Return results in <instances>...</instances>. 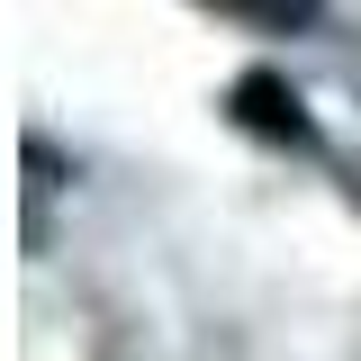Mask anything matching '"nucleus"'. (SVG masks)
Segmentation results:
<instances>
[{"instance_id":"1","label":"nucleus","mask_w":361,"mask_h":361,"mask_svg":"<svg viewBox=\"0 0 361 361\" xmlns=\"http://www.w3.org/2000/svg\"><path fill=\"white\" fill-rule=\"evenodd\" d=\"M271 9H316V0H271Z\"/></svg>"}]
</instances>
